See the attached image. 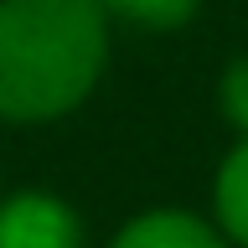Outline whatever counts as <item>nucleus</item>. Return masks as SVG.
Segmentation results:
<instances>
[{
  "mask_svg": "<svg viewBox=\"0 0 248 248\" xmlns=\"http://www.w3.org/2000/svg\"><path fill=\"white\" fill-rule=\"evenodd\" d=\"M108 21H124V26L140 31H176L197 16L202 0H98Z\"/></svg>",
  "mask_w": 248,
  "mask_h": 248,
  "instance_id": "5",
  "label": "nucleus"
},
{
  "mask_svg": "<svg viewBox=\"0 0 248 248\" xmlns=\"http://www.w3.org/2000/svg\"><path fill=\"white\" fill-rule=\"evenodd\" d=\"M108 248H232L228 232L186 207H150L135 222H124Z\"/></svg>",
  "mask_w": 248,
  "mask_h": 248,
  "instance_id": "3",
  "label": "nucleus"
},
{
  "mask_svg": "<svg viewBox=\"0 0 248 248\" xmlns=\"http://www.w3.org/2000/svg\"><path fill=\"white\" fill-rule=\"evenodd\" d=\"M108 26L98 0H0V119L73 114L104 78Z\"/></svg>",
  "mask_w": 248,
  "mask_h": 248,
  "instance_id": "1",
  "label": "nucleus"
},
{
  "mask_svg": "<svg viewBox=\"0 0 248 248\" xmlns=\"http://www.w3.org/2000/svg\"><path fill=\"white\" fill-rule=\"evenodd\" d=\"M0 248H83V222L52 191H16L0 202Z\"/></svg>",
  "mask_w": 248,
  "mask_h": 248,
  "instance_id": "2",
  "label": "nucleus"
},
{
  "mask_svg": "<svg viewBox=\"0 0 248 248\" xmlns=\"http://www.w3.org/2000/svg\"><path fill=\"white\" fill-rule=\"evenodd\" d=\"M212 207H217V228L228 232V243L248 248V140H238L217 170L212 186Z\"/></svg>",
  "mask_w": 248,
  "mask_h": 248,
  "instance_id": "4",
  "label": "nucleus"
},
{
  "mask_svg": "<svg viewBox=\"0 0 248 248\" xmlns=\"http://www.w3.org/2000/svg\"><path fill=\"white\" fill-rule=\"evenodd\" d=\"M217 104H222V119L238 129V140H248V57H232L222 83H217Z\"/></svg>",
  "mask_w": 248,
  "mask_h": 248,
  "instance_id": "6",
  "label": "nucleus"
}]
</instances>
